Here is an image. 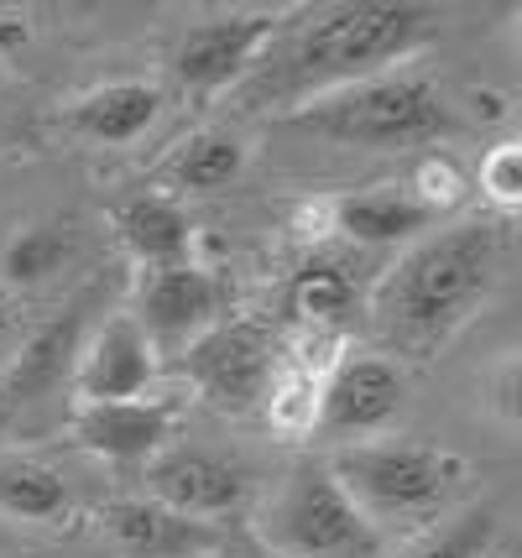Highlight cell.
<instances>
[{
  "label": "cell",
  "mask_w": 522,
  "mask_h": 558,
  "mask_svg": "<svg viewBox=\"0 0 522 558\" xmlns=\"http://www.w3.org/2000/svg\"><path fill=\"white\" fill-rule=\"evenodd\" d=\"M402 402H408V376L392 355H345L324 376L314 434L366 444L402 413Z\"/></svg>",
  "instance_id": "7"
},
{
  "label": "cell",
  "mask_w": 522,
  "mask_h": 558,
  "mask_svg": "<svg viewBox=\"0 0 522 558\" xmlns=\"http://www.w3.org/2000/svg\"><path fill=\"white\" fill-rule=\"evenodd\" d=\"M157 116H162V89L157 84H147V78H116V84L74 99L69 125H74L78 136H89V142L125 146V142H136Z\"/></svg>",
  "instance_id": "15"
},
{
  "label": "cell",
  "mask_w": 522,
  "mask_h": 558,
  "mask_svg": "<svg viewBox=\"0 0 522 558\" xmlns=\"http://www.w3.org/2000/svg\"><path fill=\"white\" fill-rule=\"evenodd\" d=\"M224 303V282L209 267L178 262V267H151L142 277V329L147 340H194L204 335Z\"/></svg>",
  "instance_id": "13"
},
{
  "label": "cell",
  "mask_w": 522,
  "mask_h": 558,
  "mask_svg": "<svg viewBox=\"0 0 522 558\" xmlns=\"http://www.w3.org/2000/svg\"><path fill=\"white\" fill-rule=\"evenodd\" d=\"M324 464L366 517H428L471 475V464L454 449L402 444V438H387V444L366 438V444H350Z\"/></svg>",
  "instance_id": "5"
},
{
  "label": "cell",
  "mask_w": 522,
  "mask_h": 558,
  "mask_svg": "<svg viewBox=\"0 0 522 558\" xmlns=\"http://www.w3.org/2000/svg\"><path fill=\"white\" fill-rule=\"evenodd\" d=\"M501 262H507V225L501 219H460L449 230L423 235L376 282V335L408 361H428L486 303V292L501 277Z\"/></svg>",
  "instance_id": "1"
},
{
  "label": "cell",
  "mask_w": 522,
  "mask_h": 558,
  "mask_svg": "<svg viewBox=\"0 0 522 558\" xmlns=\"http://www.w3.org/2000/svg\"><path fill=\"white\" fill-rule=\"evenodd\" d=\"M434 22L428 5H408V0H355V5H335L303 26L288 43L282 63H277V89H345L361 73L392 63L402 52H413L423 32Z\"/></svg>",
  "instance_id": "2"
},
{
  "label": "cell",
  "mask_w": 522,
  "mask_h": 558,
  "mask_svg": "<svg viewBox=\"0 0 522 558\" xmlns=\"http://www.w3.org/2000/svg\"><path fill=\"white\" fill-rule=\"evenodd\" d=\"M157 376V350H151L147 329L131 314L110 318L95 329V340L78 350L74 365V391L78 402H136Z\"/></svg>",
  "instance_id": "10"
},
{
  "label": "cell",
  "mask_w": 522,
  "mask_h": 558,
  "mask_svg": "<svg viewBox=\"0 0 522 558\" xmlns=\"http://www.w3.org/2000/svg\"><path fill=\"white\" fill-rule=\"evenodd\" d=\"M84 303L63 308V314L43 324L22 350H11V361L0 371V408L16 413V408H32V402H48L63 381H74L78 350H84Z\"/></svg>",
  "instance_id": "11"
},
{
  "label": "cell",
  "mask_w": 522,
  "mask_h": 558,
  "mask_svg": "<svg viewBox=\"0 0 522 558\" xmlns=\"http://www.w3.org/2000/svg\"><path fill=\"white\" fill-rule=\"evenodd\" d=\"M11 340H16V298L0 288V361H11Z\"/></svg>",
  "instance_id": "27"
},
{
  "label": "cell",
  "mask_w": 522,
  "mask_h": 558,
  "mask_svg": "<svg viewBox=\"0 0 522 558\" xmlns=\"http://www.w3.org/2000/svg\"><path fill=\"white\" fill-rule=\"evenodd\" d=\"M241 168H246V146L235 142L230 131H199V136H189L173 151L168 178L178 189H189V194H215L224 183H235Z\"/></svg>",
  "instance_id": "21"
},
{
  "label": "cell",
  "mask_w": 522,
  "mask_h": 558,
  "mask_svg": "<svg viewBox=\"0 0 522 558\" xmlns=\"http://www.w3.org/2000/svg\"><path fill=\"white\" fill-rule=\"evenodd\" d=\"M116 230H121L125 251L147 271L178 267V262H189V251H194V225H189V215L162 194L125 198L121 209H116Z\"/></svg>",
  "instance_id": "16"
},
{
  "label": "cell",
  "mask_w": 522,
  "mask_h": 558,
  "mask_svg": "<svg viewBox=\"0 0 522 558\" xmlns=\"http://www.w3.org/2000/svg\"><path fill=\"white\" fill-rule=\"evenodd\" d=\"M199 558H272V554H262L256 543H215V548Z\"/></svg>",
  "instance_id": "28"
},
{
  "label": "cell",
  "mask_w": 522,
  "mask_h": 558,
  "mask_svg": "<svg viewBox=\"0 0 522 558\" xmlns=\"http://www.w3.org/2000/svg\"><path fill=\"white\" fill-rule=\"evenodd\" d=\"M329 219H335V235H345L355 245H392L434 225V215L408 189H372V194L329 198Z\"/></svg>",
  "instance_id": "17"
},
{
  "label": "cell",
  "mask_w": 522,
  "mask_h": 558,
  "mask_svg": "<svg viewBox=\"0 0 522 558\" xmlns=\"http://www.w3.org/2000/svg\"><path fill=\"white\" fill-rule=\"evenodd\" d=\"M32 43V26L26 16H0V58H16Z\"/></svg>",
  "instance_id": "26"
},
{
  "label": "cell",
  "mask_w": 522,
  "mask_h": 558,
  "mask_svg": "<svg viewBox=\"0 0 522 558\" xmlns=\"http://www.w3.org/2000/svg\"><path fill=\"white\" fill-rule=\"evenodd\" d=\"M277 32V16L267 11H241V16H215L194 26L173 52V78L189 95H215L224 84H235L256 63V52L267 48Z\"/></svg>",
  "instance_id": "9"
},
{
  "label": "cell",
  "mask_w": 522,
  "mask_h": 558,
  "mask_svg": "<svg viewBox=\"0 0 522 558\" xmlns=\"http://www.w3.org/2000/svg\"><path fill=\"white\" fill-rule=\"evenodd\" d=\"M100 522H105V533L116 537V548H121L125 558H199L220 543L209 522L178 517V511L157 507L147 496L110 501V507L100 511Z\"/></svg>",
  "instance_id": "14"
},
{
  "label": "cell",
  "mask_w": 522,
  "mask_h": 558,
  "mask_svg": "<svg viewBox=\"0 0 522 558\" xmlns=\"http://www.w3.org/2000/svg\"><path fill=\"white\" fill-rule=\"evenodd\" d=\"M0 511L16 517V522L52 527V522L69 517V486H63V475L48 470L43 460L0 454Z\"/></svg>",
  "instance_id": "19"
},
{
  "label": "cell",
  "mask_w": 522,
  "mask_h": 558,
  "mask_svg": "<svg viewBox=\"0 0 522 558\" xmlns=\"http://www.w3.org/2000/svg\"><path fill=\"white\" fill-rule=\"evenodd\" d=\"M408 194L418 198L428 215L439 219V215H449L460 198H465V172L454 168L449 157H423L418 168H413V183H408Z\"/></svg>",
  "instance_id": "24"
},
{
  "label": "cell",
  "mask_w": 522,
  "mask_h": 558,
  "mask_svg": "<svg viewBox=\"0 0 522 558\" xmlns=\"http://www.w3.org/2000/svg\"><path fill=\"white\" fill-rule=\"evenodd\" d=\"M277 371L272 340L262 324L251 318H224V324H209L204 335L189 340L183 350V376L199 387V397L220 413H256L262 397H267V381Z\"/></svg>",
  "instance_id": "6"
},
{
  "label": "cell",
  "mask_w": 522,
  "mask_h": 558,
  "mask_svg": "<svg viewBox=\"0 0 522 558\" xmlns=\"http://www.w3.org/2000/svg\"><path fill=\"white\" fill-rule=\"evenodd\" d=\"M293 125L340 146L398 151V146L449 136L454 116H449L434 78H423V73H376V78H355L345 89L314 95L308 105L293 110Z\"/></svg>",
  "instance_id": "3"
},
{
  "label": "cell",
  "mask_w": 522,
  "mask_h": 558,
  "mask_svg": "<svg viewBox=\"0 0 522 558\" xmlns=\"http://www.w3.org/2000/svg\"><path fill=\"white\" fill-rule=\"evenodd\" d=\"M329 365H335V361L324 355V344L308 340L299 355H293V361H282L272 371L262 408H267V423H272L282 438L314 434V423H319V391H324Z\"/></svg>",
  "instance_id": "18"
},
{
  "label": "cell",
  "mask_w": 522,
  "mask_h": 558,
  "mask_svg": "<svg viewBox=\"0 0 522 558\" xmlns=\"http://www.w3.org/2000/svg\"><path fill=\"white\" fill-rule=\"evenodd\" d=\"M491 537H497V511L475 507V511H465V517H454L445 533L428 537L413 558H486Z\"/></svg>",
  "instance_id": "23"
},
{
  "label": "cell",
  "mask_w": 522,
  "mask_h": 558,
  "mask_svg": "<svg viewBox=\"0 0 522 558\" xmlns=\"http://www.w3.org/2000/svg\"><path fill=\"white\" fill-rule=\"evenodd\" d=\"M173 438V408L168 402H78L74 444L116 464H151Z\"/></svg>",
  "instance_id": "12"
},
{
  "label": "cell",
  "mask_w": 522,
  "mask_h": 558,
  "mask_svg": "<svg viewBox=\"0 0 522 558\" xmlns=\"http://www.w3.org/2000/svg\"><path fill=\"white\" fill-rule=\"evenodd\" d=\"M481 194L491 198L501 215H512L522 204V146L518 142H497L481 157Z\"/></svg>",
  "instance_id": "25"
},
{
  "label": "cell",
  "mask_w": 522,
  "mask_h": 558,
  "mask_svg": "<svg viewBox=\"0 0 522 558\" xmlns=\"http://www.w3.org/2000/svg\"><path fill=\"white\" fill-rule=\"evenodd\" d=\"M376 522L350 501L324 460H299L256 522V548L272 558H376Z\"/></svg>",
  "instance_id": "4"
},
{
  "label": "cell",
  "mask_w": 522,
  "mask_h": 558,
  "mask_svg": "<svg viewBox=\"0 0 522 558\" xmlns=\"http://www.w3.org/2000/svg\"><path fill=\"white\" fill-rule=\"evenodd\" d=\"M350 303H355V277H350V262L345 256H335V251H319L314 245V256L293 271V288H288V308L303 318V324H335V318L345 314Z\"/></svg>",
  "instance_id": "20"
},
{
  "label": "cell",
  "mask_w": 522,
  "mask_h": 558,
  "mask_svg": "<svg viewBox=\"0 0 522 558\" xmlns=\"http://www.w3.org/2000/svg\"><path fill=\"white\" fill-rule=\"evenodd\" d=\"M69 230H58V225H32L22 230L16 241L5 245V277L16 282V288H37V282H48L52 271L69 262Z\"/></svg>",
  "instance_id": "22"
},
{
  "label": "cell",
  "mask_w": 522,
  "mask_h": 558,
  "mask_svg": "<svg viewBox=\"0 0 522 558\" xmlns=\"http://www.w3.org/2000/svg\"><path fill=\"white\" fill-rule=\"evenodd\" d=\"M251 496V470L220 449L199 444H168L147 464V501L178 511V517H235Z\"/></svg>",
  "instance_id": "8"
}]
</instances>
